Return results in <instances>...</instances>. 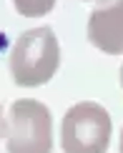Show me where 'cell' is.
<instances>
[{"mask_svg":"<svg viewBox=\"0 0 123 153\" xmlns=\"http://www.w3.org/2000/svg\"><path fill=\"white\" fill-rule=\"evenodd\" d=\"M121 153H123V131H121Z\"/></svg>","mask_w":123,"mask_h":153,"instance_id":"obj_7","label":"cell"},{"mask_svg":"<svg viewBox=\"0 0 123 153\" xmlns=\"http://www.w3.org/2000/svg\"><path fill=\"white\" fill-rule=\"evenodd\" d=\"M88 40L108 55L123 53V0H103L90 10Z\"/></svg>","mask_w":123,"mask_h":153,"instance_id":"obj_4","label":"cell"},{"mask_svg":"<svg viewBox=\"0 0 123 153\" xmlns=\"http://www.w3.org/2000/svg\"><path fill=\"white\" fill-rule=\"evenodd\" d=\"M13 5L23 18H43L55 8V0H13Z\"/></svg>","mask_w":123,"mask_h":153,"instance_id":"obj_5","label":"cell"},{"mask_svg":"<svg viewBox=\"0 0 123 153\" xmlns=\"http://www.w3.org/2000/svg\"><path fill=\"white\" fill-rule=\"evenodd\" d=\"M101 3H103V0H101Z\"/></svg>","mask_w":123,"mask_h":153,"instance_id":"obj_9","label":"cell"},{"mask_svg":"<svg viewBox=\"0 0 123 153\" xmlns=\"http://www.w3.org/2000/svg\"><path fill=\"white\" fill-rule=\"evenodd\" d=\"M5 136V120H3V105H0V138Z\"/></svg>","mask_w":123,"mask_h":153,"instance_id":"obj_6","label":"cell"},{"mask_svg":"<svg viewBox=\"0 0 123 153\" xmlns=\"http://www.w3.org/2000/svg\"><path fill=\"white\" fill-rule=\"evenodd\" d=\"M121 85H123V65H121Z\"/></svg>","mask_w":123,"mask_h":153,"instance_id":"obj_8","label":"cell"},{"mask_svg":"<svg viewBox=\"0 0 123 153\" xmlns=\"http://www.w3.org/2000/svg\"><path fill=\"white\" fill-rule=\"evenodd\" d=\"M111 116L93 100L70 105L60 123L63 153H106L111 143Z\"/></svg>","mask_w":123,"mask_h":153,"instance_id":"obj_3","label":"cell"},{"mask_svg":"<svg viewBox=\"0 0 123 153\" xmlns=\"http://www.w3.org/2000/svg\"><path fill=\"white\" fill-rule=\"evenodd\" d=\"M8 153H50L53 151V118L48 105L23 98L15 100L5 120Z\"/></svg>","mask_w":123,"mask_h":153,"instance_id":"obj_2","label":"cell"},{"mask_svg":"<svg viewBox=\"0 0 123 153\" xmlns=\"http://www.w3.org/2000/svg\"><path fill=\"white\" fill-rule=\"evenodd\" d=\"M10 75L18 85L35 88L48 83L60 65V48L53 28H30L10 48Z\"/></svg>","mask_w":123,"mask_h":153,"instance_id":"obj_1","label":"cell"}]
</instances>
